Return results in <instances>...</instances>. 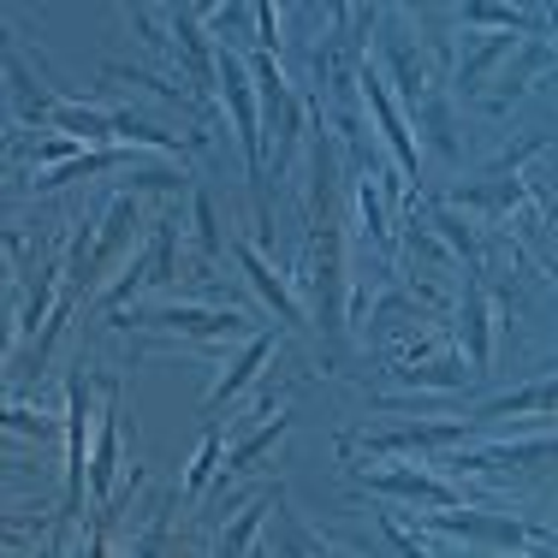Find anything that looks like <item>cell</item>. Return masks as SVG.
I'll list each match as a JSON object with an SVG mask.
<instances>
[{
  "mask_svg": "<svg viewBox=\"0 0 558 558\" xmlns=\"http://www.w3.org/2000/svg\"><path fill=\"white\" fill-rule=\"evenodd\" d=\"M113 463H119V380H101V422H96V458H89V487L101 505H113Z\"/></svg>",
  "mask_w": 558,
  "mask_h": 558,
  "instance_id": "11",
  "label": "cell"
},
{
  "mask_svg": "<svg viewBox=\"0 0 558 558\" xmlns=\"http://www.w3.org/2000/svg\"><path fill=\"white\" fill-rule=\"evenodd\" d=\"M535 547H541V553H553V558H558V529H535Z\"/></svg>",
  "mask_w": 558,
  "mask_h": 558,
  "instance_id": "30",
  "label": "cell"
},
{
  "mask_svg": "<svg viewBox=\"0 0 558 558\" xmlns=\"http://www.w3.org/2000/svg\"><path fill=\"white\" fill-rule=\"evenodd\" d=\"M119 161H125V149H84V155H72V161L36 172V191H60V184L84 179V172H108V167H119Z\"/></svg>",
  "mask_w": 558,
  "mask_h": 558,
  "instance_id": "20",
  "label": "cell"
},
{
  "mask_svg": "<svg viewBox=\"0 0 558 558\" xmlns=\"http://www.w3.org/2000/svg\"><path fill=\"white\" fill-rule=\"evenodd\" d=\"M279 499H286L279 487L256 494V499L244 505V511H238V523H232V529H220V541H215V553H208V558H244V553H250V541H256V529H262V517H268Z\"/></svg>",
  "mask_w": 558,
  "mask_h": 558,
  "instance_id": "17",
  "label": "cell"
},
{
  "mask_svg": "<svg viewBox=\"0 0 558 558\" xmlns=\"http://www.w3.org/2000/svg\"><path fill=\"white\" fill-rule=\"evenodd\" d=\"M250 60V77H256V96H262V113L274 119V172L291 167V155H298V137H303V108H298V89L286 84V72H279L274 54H244Z\"/></svg>",
  "mask_w": 558,
  "mask_h": 558,
  "instance_id": "5",
  "label": "cell"
},
{
  "mask_svg": "<svg viewBox=\"0 0 558 558\" xmlns=\"http://www.w3.org/2000/svg\"><path fill=\"white\" fill-rule=\"evenodd\" d=\"M553 410H558V375H541V380H529V387H517L505 398H487L470 422L482 428V422H499V416H553Z\"/></svg>",
  "mask_w": 558,
  "mask_h": 558,
  "instance_id": "13",
  "label": "cell"
},
{
  "mask_svg": "<svg viewBox=\"0 0 558 558\" xmlns=\"http://www.w3.org/2000/svg\"><path fill=\"white\" fill-rule=\"evenodd\" d=\"M101 553H108V517H101V529H96V535H77L72 558H101Z\"/></svg>",
  "mask_w": 558,
  "mask_h": 558,
  "instance_id": "29",
  "label": "cell"
},
{
  "mask_svg": "<svg viewBox=\"0 0 558 558\" xmlns=\"http://www.w3.org/2000/svg\"><path fill=\"white\" fill-rule=\"evenodd\" d=\"M7 434H12V440H43L48 446L60 434V422L48 416V410H24L19 398H12V404H7Z\"/></svg>",
  "mask_w": 558,
  "mask_h": 558,
  "instance_id": "23",
  "label": "cell"
},
{
  "mask_svg": "<svg viewBox=\"0 0 558 558\" xmlns=\"http://www.w3.org/2000/svg\"><path fill=\"white\" fill-rule=\"evenodd\" d=\"M380 60H387V77L392 89L410 101L416 125L434 137L440 155H458V119H451V101H446V72L434 65V54L410 36V24L387 12V36H380Z\"/></svg>",
  "mask_w": 558,
  "mask_h": 558,
  "instance_id": "1",
  "label": "cell"
},
{
  "mask_svg": "<svg viewBox=\"0 0 558 558\" xmlns=\"http://www.w3.org/2000/svg\"><path fill=\"white\" fill-rule=\"evenodd\" d=\"M36 558H65V553H60V541H48V547H43V553H36Z\"/></svg>",
  "mask_w": 558,
  "mask_h": 558,
  "instance_id": "31",
  "label": "cell"
},
{
  "mask_svg": "<svg viewBox=\"0 0 558 558\" xmlns=\"http://www.w3.org/2000/svg\"><path fill=\"white\" fill-rule=\"evenodd\" d=\"M274 344H279V327H262V333H256V339H250V344H244V356H238V363H232V368H226V380H220V387H215V392H208V410H220V404H232V398H238V392H250V387H256V375H262V368H268V356H274Z\"/></svg>",
  "mask_w": 558,
  "mask_h": 558,
  "instance_id": "15",
  "label": "cell"
},
{
  "mask_svg": "<svg viewBox=\"0 0 558 558\" xmlns=\"http://www.w3.org/2000/svg\"><path fill=\"white\" fill-rule=\"evenodd\" d=\"M517 54L523 60H511L499 72V84H494V108H505V101H517V96H529V89L541 84V77H553L558 72V54L547 43H541V36H529V43H517Z\"/></svg>",
  "mask_w": 558,
  "mask_h": 558,
  "instance_id": "12",
  "label": "cell"
},
{
  "mask_svg": "<svg viewBox=\"0 0 558 558\" xmlns=\"http://www.w3.org/2000/svg\"><path fill=\"white\" fill-rule=\"evenodd\" d=\"M191 215H196V256H203V262H215L220 256V226H215V203H208V196L203 191H191Z\"/></svg>",
  "mask_w": 558,
  "mask_h": 558,
  "instance_id": "26",
  "label": "cell"
},
{
  "mask_svg": "<svg viewBox=\"0 0 558 558\" xmlns=\"http://www.w3.org/2000/svg\"><path fill=\"white\" fill-rule=\"evenodd\" d=\"M119 327H155V333H179V339H238L250 333V315L215 310V303H149V310H131Z\"/></svg>",
  "mask_w": 558,
  "mask_h": 558,
  "instance_id": "4",
  "label": "cell"
},
{
  "mask_svg": "<svg viewBox=\"0 0 558 558\" xmlns=\"http://www.w3.org/2000/svg\"><path fill=\"white\" fill-rule=\"evenodd\" d=\"M232 256L244 262L250 286H256L262 298L274 303V315H279V322H286V327H303V303L291 298V286H286V279H279V274L268 268V262H262V250H250V244H232Z\"/></svg>",
  "mask_w": 558,
  "mask_h": 558,
  "instance_id": "16",
  "label": "cell"
},
{
  "mask_svg": "<svg viewBox=\"0 0 558 558\" xmlns=\"http://www.w3.org/2000/svg\"><path fill=\"white\" fill-rule=\"evenodd\" d=\"M356 89H363V108H368V119L380 125V143H387V155L398 161V172L416 184V179H422V149H416V131H410L404 108H398V89H392L387 65L356 60Z\"/></svg>",
  "mask_w": 558,
  "mask_h": 558,
  "instance_id": "3",
  "label": "cell"
},
{
  "mask_svg": "<svg viewBox=\"0 0 558 558\" xmlns=\"http://www.w3.org/2000/svg\"><path fill=\"white\" fill-rule=\"evenodd\" d=\"M65 315H72V298L54 310V322L43 327V339H31V344H19L12 351V380H31V375H43V363L54 356V344H60V333H65Z\"/></svg>",
  "mask_w": 558,
  "mask_h": 558,
  "instance_id": "19",
  "label": "cell"
},
{
  "mask_svg": "<svg viewBox=\"0 0 558 558\" xmlns=\"http://www.w3.org/2000/svg\"><path fill=\"white\" fill-rule=\"evenodd\" d=\"M286 428H291V410H286V416H279V422H262L256 434H244V440H238L232 451H226V470H220V475H226V482H238V475H244L250 463H256L262 451H268V446L279 440V434H286Z\"/></svg>",
  "mask_w": 558,
  "mask_h": 558,
  "instance_id": "22",
  "label": "cell"
},
{
  "mask_svg": "<svg viewBox=\"0 0 558 558\" xmlns=\"http://www.w3.org/2000/svg\"><path fill=\"white\" fill-rule=\"evenodd\" d=\"M113 125L125 143H149V149H161V155H184V137H167V131H155L149 119H137V113H113Z\"/></svg>",
  "mask_w": 558,
  "mask_h": 558,
  "instance_id": "24",
  "label": "cell"
},
{
  "mask_svg": "<svg viewBox=\"0 0 558 558\" xmlns=\"http://www.w3.org/2000/svg\"><path fill=\"white\" fill-rule=\"evenodd\" d=\"M84 375L65 380V517L84 511V482H89V380Z\"/></svg>",
  "mask_w": 558,
  "mask_h": 558,
  "instance_id": "7",
  "label": "cell"
},
{
  "mask_svg": "<svg viewBox=\"0 0 558 558\" xmlns=\"http://www.w3.org/2000/svg\"><path fill=\"white\" fill-rule=\"evenodd\" d=\"M137 203H131V196H119V203H108V215H101V226H96V244H89V256L77 262L72 274V286H96L101 279V268H108V262H119V256H131V238H137Z\"/></svg>",
  "mask_w": 558,
  "mask_h": 558,
  "instance_id": "9",
  "label": "cell"
},
{
  "mask_svg": "<svg viewBox=\"0 0 558 558\" xmlns=\"http://www.w3.org/2000/svg\"><path fill=\"white\" fill-rule=\"evenodd\" d=\"M215 463H220V428H208V434H203V446H196V463H191V475H184V494H203V487L220 475Z\"/></svg>",
  "mask_w": 558,
  "mask_h": 558,
  "instance_id": "27",
  "label": "cell"
},
{
  "mask_svg": "<svg viewBox=\"0 0 558 558\" xmlns=\"http://www.w3.org/2000/svg\"><path fill=\"white\" fill-rule=\"evenodd\" d=\"M458 327H463V351H470L475 380H487V368H494V303H487V291H482V268H470Z\"/></svg>",
  "mask_w": 558,
  "mask_h": 558,
  "instance_id": "10",
  "label": "cell"
},
{
  "mask_svg": "<svg viewBox=\"0 0 558 558\" xmlns=\"http://www.w3.org/2000/svg\"><path fill=\"white\" fill-rule=\"evenodd\" d=\"M310 215V291H315V322H322L327 344H344V238L333 203L303 208Z\"/></svg>",
  "mask_w": 558,
  "mask_h": 558,
  "instance_id": "2",
  "label": "cell"
},
{
  "mask_svg": "<svg viewBox=\"0 0 558 558\" xmlns=\"http://www.w3.org/2000/svg\"><path fill=\"white\" fill-rule=\"evenodd\" d=\"M475 434V422H416V428H398V434H375L368 451H440V446H463Z\"/></svg>",
  "mask_w": 558,
  "mask_h": 558,
  "instance_id": "14",
  "label": "cell"
},
{
  "mask_svg": "<svg viewBox=\"0 0 558 558\" xmlns=\"http://www.w3.org/2000/svg\"><path fill=\"white\" fill-rule=\"evenodd\" d=\"M368 494H392V499H410V505H428V511H451L458 505V487L428 475L422 463H368V470H351Z\"/></svg>",
  "mask_w": 558,
  "mask_h": 558,
  "instance_id": "6",
  "label": "cell"
},
{
  "mask_svg": "<svg viewBox=\"0 0 558 558\" xmlns=\"http://www.w3.org/2000/svg\"><path fill=\"white\" fill-rule=\"evenodd\" d=\"M428 220H434V232H446V250H451V256H463L470 268H482V238H475L470 220L451 215L446 203H428Z\"/></svg>",
  "mask_w": 558,
  "mask_h": 558,
  "instance_id": "21",
  "label": "cell"
},
{
  "mask_svg": "<svg viewBox=\"0 0 558 558\" xmlns=\"http://www.w3.org/2000/svg\"><path fill=\"white\" fill-rule=\"evenodd\" d=\"M428 529L458 541H487V547H535V523L523 517H494V511H470V505H451V511H428Z\"/></svg>",
  "mask_w": 558,
  "mask_h": 558,
  "instance_id": "8",
  "label": "cell"
},
{
  "mask_svg": "<svg viewBox=\"0 0 558 558\" xmlns=\"http://www.w3.org/2000/svg\"><path fill=\"white\" fill-rule=\"evenodd\" d=\"M108 77H119V84H137V89H149V96H161L167 108H191V96H184V89H172L161 72H137V65H108Z\"/></svg>",
  "mask_w": 558,
  "mask_h": 558,
  "instance_id": "25",
  "label": "cell"
},
{
  "mask_svg": "<svg viewBox=\"0 0 558 558\" xmlns=\"http://www.w3.org/2000/svg\"><path fill=\"white\" fill-rule=\"evenodd\" d=\"M167 511H172V494L155 505V517H149V529H143V541H137V547H131L125 558H161V547H167V523H172Z\"/></svg>",
  "mask_w": 558,
  "mask_h": 558,
  "instance_id": "28",
  "label": "cell"
},
{
  "mask_svg": "<svg viewBox=\"0 0 558 558\" xmlns=\"http://www.w3.org/2000/svg\"><path fill=\"white\" fill-rule=\"evenodd\" d=\"M511 48H517V36H470V54L458 60V77H451V84H458L463 96H475V89H482V77L494 72Z\"/></svg>",
  "mask_w": 558,
  "mask_h": 558,
  "instance_id": "18",
  "label": "cell"
}]
</instances>
